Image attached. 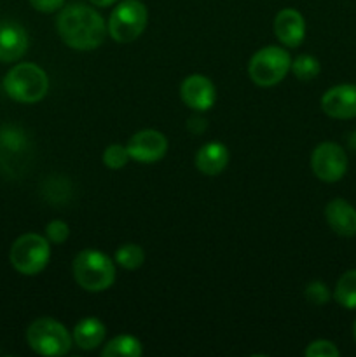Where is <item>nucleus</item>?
I'll return each instance as SVG.
<instances>
[{
  "label": "nucleus",
  "instance_id": "9b49d317",
  "mask_svg": "<svg viewBox=\"0 0 356 357\" xmlns=\"http://www.w3.org/2000/svg\"><path fill=\"white\" fill-rule=\"evenodd\" d=\"M180 94L187 107L199 112L209 110L216 101L215 86L205 75H188L181 82Z\"/></svg>",
  "mask_w": 356,
  "mask_h": 357
},
{
  "label": "nucleus",
  "instance_id": "f257e3e1",
  "mask_svg": "<svg viewBox=\"0 0 356 357\" xmlns=\"http://www.w3.org/2000/svg\"><path fill=\"white\" fill-rule=\"evenodd\" d=\"M58 33L66 45L77 51H91L103 44L107 23L84 3H70L58 16Z\"/></svg>",
  "mask_w": 356,
  "mask_h": 357
},
{
  "label": "nucleus",
  "instance_id": "dca6fc26",
  "mask_svg": "<svg viewBox=\"0 0 356 357\" xmlns=\"http://www.w3.org/2000/svg\"><path fill=\"white\" fill-rule=\"evenodd\" d=\"M105 333H107V330H105L103 323L100 319L87 317V319L80 321L77 324L75 330H73V338H75V344L80 349L91 351V349H96L105 340Z\"/></svg>",
  "mask_w": 356,
  "mask_h": 357
},
{
  "label": "nucleus",
  "instance_id": "b1692460",
  "mask_svg": "<svg viewBox=\"0 0 356 357\" xmlns=\"http://www.w3.org/2000/svg\"><path fill=\"white\" fill-rule=\"evenodd\" d=\"M306 356L307 357H339L341 356V352H339V349L335 347L332 342L316 340L306 349Z\"/></svg>",
  "mask_w": 356,
  "mask_h": 357
},
{
  "label": "nucleus",
  "instance_id": "5701e85b",
  "mask_svg": "<svg viewBox=\"0 0 356 357\" xmlns=\"http://www.w3.org/2000/svg\"><path fill=\"white\" fill-rule=\"evenodd\" d=\"M306 298L309 300L313 305H325V303L330 300V291H328V288L325 282L313 281L311 284H307Z\"/></svg>",
  "mask_w": 356,
  "mask_h": 357
},
{
  "label": "nucleus",
  "instance_id": "412c9836",
  "mask_svg": "<svg viewBox=\"0 0 356 357\" xmlns=\"http://www.w3.org/2000/svg\"><path fill=\"white\" fill-rule=\"evenodd\" d=\"M292 70L299 80H311L320 73V61L313 56H299L295 61H292Z\"/></svg>",
  "mask_w": 356,
  "mask_h": 357
},
{
  "label": "nucleus",
  "instance_id": "393cba45",
  "mask_svg": "<svg viewBox=\"0 0 356 357\" xmlns=\"http://www.w3.org/2000/svg\"><path fill=\"white\" fill-rule=\"evenodd\" d=\"M45 234H47L49 241H52V243L56 244H61L65 243L66 239H68V225H66L65 222H59V220H54V222H51L47 225V229H45Z\"/></svg>",
  "mask_w": 356,
  "mask_h": 357
},
{
  "label": "nucleus",
  "instance_id": "1a4fd4ad",
  "mask_svg": "<svg viewBox=\"0 0 356 357\" xmlns=\"http://www.w3.org/2000/svg\"><path fill=\"white\" fill-rule=\"evenodd\" d=\"M126 149L131 159L142 164H152L164 157L168 150V139L156 129H143L129 139Z\"/></svg>",
  "mask_w": 356,
  "mask_h": 357
},
{
  "label": "nucleus",
  "instance_id": "f3484780",
  "mask_svg": "<svg viewBox=\"0 0 356 357\" xmlns=\"http://www.w3.org/2000/svg\"><path fill=\"white\" fill-rule=\"evenodd\" d=\"M142 352V344L135 337H131V335L115 337L103 349L105 357H140Z\"/></svg>",
  "mask_w": 356,
  "mask_h": 357
},
{
  "label": "nucleus",
  "instance_id": "39448f33",
  "mask_svg": "<svg viewBox=\"0 0 356 357\" xmlns=\"http://www.w3.org/2000/svg\"><path fill=\"white\" fill-rule=\"evenodd\" d=\"M149 20L147 7L140 0H122L110 14L108 33L121 44L136 40L143 33Z\"/></svg>",
  "mask_w": 356,
  "mask_h": 357
},
{
  "label": "nucleus",
  "instance_id": "9d476101",
  "mask_svg": "<svg viewBox=\"0 0 356 357\" xmlns=\"http://www.w3.org/2000/svg\"><path fill=\"white\" fill-rule=\"evenodd\" d=\"M321 108L332 119L356 117V84H341L321 98Z\"/></svg>",
  "mask_w": 356,
  "mask_h": 357
},
{
  "label": "nucleus",
  "instance_id": "f03ea898",
  "mask_svg": "<svg viewBox=\"0 0 356 357\" xmlns=\"http://www.w3.org/2000/svg\"><path fill=\"white\" fill-rule=\"evenodd\" d=\"M3 89L13 100L21 103H35L47 94L49 79L40 66L34 63H21L7 72Z\"/></svg>",
  "mask_w": 356,
  "mask_h": 357
},
{
  "label": "nucleus",
  "instance_id": "4be33fe9",
  "mask_svg": "<svg viewBox=\"0 0 356 357\" xmlns=\"http://www.w3.org/2000/svg\"><path fill=\"white\" fill-rule=\"evenodd\" d=\"M131 159L128 153V149L122 145H110L103 153V162L105 166L110 167V169H121L128 164V160Z\"/></svg>",
  "mask_w": 356,
  "mask_h": 357
},
{
  "label": "nucleus",
  "instance_id": "0eeeda50",
  "mask_svg": "<svg viewBox=\"0 0 356 357\" xmlns=\"http://www.w3.org/2000/svg\"><path fill=\"white\" fill-rule=\"evenodd\" d=\"M28 345L40 356H63L70 351V335L61 323L49 317L34 321L27 331Z\"/></svg>",
  "mask_w": 356,
  "mask_h": 357
},
{
  "label": "nucleus",
  "instance_id": "2eb2a0df",
  "mask_svg": "<svg viewBox=\"0 0 356 357\" xmlns=\"http://www.w3.org/2000/svg\"><path fill=\"white\" fill-rule=\"evenodd\" d=\"M227 162H229V152H227L225 145L218 142L206 143L201 146L195 155V166L206 176H216L225 169Z\"/></svg>",
  "mask_w": 356,
  "mask_h": 357
},
{
  "label": "nucleus",
  "instance_id": "f8f14e48",
  "mask_svg": "<svg viewBox=\"0 0 356 357\" xmlns=\"http://www.w3.org/2000/svg\"><path fill=\"white\" fill-rule=\"evenodd\" d=\"M28 35L23 26L13 21H0V61H17L27 52Z\"/></svg>",
  "mask_w": 356,
  "mask_h": 357
},
{
  "label": "nucleus",
  "instance_id": "bb28decb",
  "mask_svg": "<svg viewBox=\"0 0 356 357\" xmlns=\"http://www.w3.org/2000/svg\"><path fill=\"white\" fill-rule=\"evenodd\" d=\"M91 2L98 7H108V6H112L114 2H117V0H91Z\"/></svg>",
  "mask_w": 356,
  "mask_h": 357
},
{
  "label": "nucleus",
  "instance_id": "7ed1b4c3",
  "mask_svg": "<svg viewBox=\"0 0 356 357\" xmlns=\"http://www.w3.org/2000/svg\"><path fill=\"white\" fill-rule=\"evenodd\" d=\"M73 275L86 291H105L115 281V267L101 251H80L73 260Z\"/></svg>",
  "mask_w": 356,
  "mask_h": 357
},
{
  "label": "nucleus",
  "instance_id": "a878e982",
  "mask_svg": "<svg viewBox=\"0 0 356 357\" xmlns=\"http://www.w3.org/2000/svg\"><path fill=\"white\" fill-rule=\"evenodd\" d=\"M31 7L37 9L38 13H54V10L63 9L65 0H30Z\"/></svg>",
  "mask_w": 356,
  "mask_h": 357
},
{
  "label": "nucleus",
  "instance_id": "aec40b11",
  "mask_svg": "<svg viewBox=\"0 0 356 357\" xmlns=\"http://www.w3.org/2000/svg\"><path fill=\"white\" fill-rule=\"evenodd\" d=\"M115 260H117V264L121 265V267L128 268V271H135V268H138L140 265L143 264L145 253H143L142 248L136 246V244H124V246L119 248L117 253H115Z\"/></svg>",
  "mask_w": 356,
  "mask_h": 357
},
{
  "label": "nucleus",
  "instance_id": "a211bd4d",
  "mask_svg": "<svg viewBox=\"0 0 356 357\" xmlns=\"http://www.w3.org/2000/svg\"><path fill=\"white\" fill-rule=\"evenodd\" d=\"M335 302L344 309H356V268L342 274L335 286Z\"/></svg>",
  "mask_w": 356,
  "mask_h": 357
},
{
  "label": "nucleus",
  "instance_id": "cd10ccee",
  "mask_svg": "<svg viewBox=\"0 0 356 357\" xmlns=\"http://www.w3.org/2000/svg\"><path fill=\"white\" fill-rule=\"evenodd\" d=\"M353 333H355V340H356V321H355V326H353Z\"/></svg>",
  "mask_w": 356,
  "mask_h": 357
},
{
  "label": "nucleus",
  "instance_id": "ddd939ff",
  "mask_svg": "<svg viewBox=\"0 0 356 357\" xmlns=\"http://www.w3.org/2000/svg\"><path fill=\"white\" fill-rule=\"evenodd\" d=\"M274 33L288 47H297L306 37V21L295 9H283L274 17Z\"/></svg>",
  "mask_w": 356,
  "mask_h": 357
},
{
  "label": "nucleus",
  "instance_id": "20e7f679",
  "mask_svg": "<svg viewBox=\"0 0 356 357\" xmlns=\"http://www.w3.org/2000/svg\"><path fill=\"white\" fill-rule=\"evenodd\" d=\"M292 68V58L288 51L276 45L260 49L253 54L250 65H248V73L251 80L262 87H271L281 82L286 73Z\"/></svg>",
  "mask_w": 356,
  "mask_h": 357
},
{
  "label": "nucleus",
  "instance_id": "423d86ee",
  "mask_svg": "<svg viewBox=\"0 0 356 357\" xmlns=\"http://www.w3.org/2000/svg\"><path fill=\"white\" fill-rule=\"evenodd\" d=\"M49 257L51 246L38 234H24L10 248V264L24 275H35L44 271Z\"/></svg>",
  "mask_w": 356,
  "mask_h": 357
},
{
  "label": "nucleus",
  "instance_id": "6e6552de",
  "mask_svg": "<svg viewBox=\"0 0 356 357\" xmlns=\"http://www.w3.org/2000/svg\"><path fill=\"white\" fill-rule=\"evenodd\" d=\"M311 167L321 181L335 183V181L342 180L348 171V155L337 143H320L311 157Z\"/></svg>",
  "mask_w": 356,
  "mask_h": 357
},
{
  "label": "nucleus",
  "instance_id": "4468645a",
  "mask_svg": "<svg viewBox=\"0 0 356 357\" xmlns=\"http://www.w3.org/2000/svg\"><path fill=\"white\" fill-rule=\"evenodd\" d=\"M325 216L337 236L353 237L356 236V209L344 199H334L327 204Z\"/></svg>",
  "mask_w": 356,
  "mask_h": 357
},
{
  "label": "nucleus",
  "instance_id": "6ab92c4d",
  "mask_svg": "<svg viewBox=\"0 0 356 357\" xmlns=\"http://www.w3.org/2000/svg\"><path fill=\"white\" fill-rule=\"evenodd\" d=\"M28 149L24 132L17 128H6L0 132V152L6 155H21Z\"/></svg>",
  "mask_w": 356,
  "mask_h": 357
}]
</instances>
